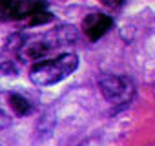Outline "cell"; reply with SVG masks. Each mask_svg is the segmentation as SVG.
<instances>
[{
  "label": "cell",
  "mask_w": 155,
  "mask_h": 146,
  "mask_svg": "<svg viewBox=\"0 0 155 146\" xmlns=\"http://www.w3.org/2000/svg\"><path fill=\"white\" fill-rule=\"evenodd\" d=\"M81 146H90V144H88V142H82V144H81Z\"/></svg>",
  "instance_id": "obj_9"
},
{
  "label": "cell",
  "mask_w": 155,
  "mask_h": 146,
  "mask_svg": "<svg viewBox=\"0 0 155 146\" xmlns=\"http://www.w3.org/2000/svg\"><path fill=\"white\" fill-rule=\"evenodd\" d=\"M46 8V0H0V22L28 20Z\"/></svg>",
  "instance_id": "obj_3"
},
{
  "label": "cell",
  "mask_w": 155,
  "mask_h": 146,
  "mask_svg": "<svg viewBox=\"0 0 155 146\" xmlns=\"http://www.w3.org/2000/svg\"><path fill=\"white\" fill-rule=\"evenodd\" d=\"M55 17L49 13V11H38V13H35L33 17H29L28 18V26H42V24H48V22H51Z\"/></svg>",
  "instance_id": "obj_7"
},
{
  "label": "cell",
  "mask_w": 155,
  "mask_h": 146,
  "mask_svg": "<svg viewBox=\"0 0 155 146\" xmlns=\"http://www.w3.org/2000/svg\"><path fill=\"white\" fill-rule=\"evenodd\" d=\"M77 68H79V57L75 53H62L55 58L33 64L29 69V81L35 86H53L68 79Z\"/></svg>",
  "instance_id": "obj_1"
},
{
  "label": "cell",
  "mask_w": 155,
  "mask_h": 146,
  "mask_svg": "<svg viewBox=\"0 0 155 146\" xmlns=\"http://www.w3.org/2000/svg\"><path fill=\"white\" fill-rule=\"evenodd\" d=\"M8 101H9V108H11L13 113L18 115V117H24V115H28V113L31 111V104H29V101H28L26 97L18 95V93H9Z\"/></svg>",
  "instance_id": "obj_6"
},
{
  "label": "cell",
  "mask_w": 155,
  "mask_h": 146,
  "mask_svg": "<svg viewBox=\"0 0 155 146\" xmlns=\"http://www.w3.org/2000/svg\"><path fill=\"white\" fill-rule=\"evenodd\" d=\"M53 48V42L48 40H29V42H22V46L17 49L18 58L22 62H40V58H44L49 49Z\"/></svg>",
  "instance_id": "obj_5"
},
{
  "label": "cell",
  "mask_w": 155,
  "mask_h": 146,
  "mask_svg": "<svg viewBox=\"0 0 155 146\" xmlns=\"http://www.w3.org/2000/svg\"><path fill=\"white\" fill-rule=\"evenodd\" d=\"M111 26H113V17L104 13H90L82 20V31L91 42H97L99 38H102Z\"/></svg>",
  "instance_id": "obj_4"
},
{
  "label": "cell",
  "mask_w": 155,
  "mask_h": 146,
  "mask_svg": "<svg viewBox=\"0 0 155 146\" xmlns=\"http://www.w3.org/2000/svg\"><path fill=\"white\" fill-rule=\"evenodd\" d=\"M101 4L110 8V9H117V8H120L124 4V0H101Z\"/></svg>",
  "instance_id": "obj_8"
},
{
  "label": "cell",
  "mask_w": 155,
  "mask_h": 146,
  "mask_svg": "<svg viewBox=\"0 0 155 146\" xmlns=\"http://www.w3.org/2000/svg\"><path fill=\"white\" fill-rule=\"evenodd\" d=\"M99 88L104 99L113 106H128L135 95V84L128 75L106 73L99 79Z\"/></svg>",
  "instance_id": "obj_2"
}]
</instances>
